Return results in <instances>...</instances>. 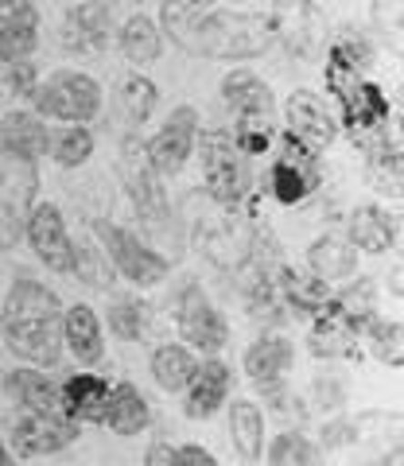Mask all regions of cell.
I'll return each mask as SVG.
<instances>
[{
  "mask_svg": "<svg viewBox=\"0 0 404 466\" xmlns=\"http://www.w3.org/2000/svg\"><path fill=\"white\" fill-rule=\"evenodd\" d=\"M160 35L176 47L191 51L210 63H237V58H261L277 43V24L265 12H234L207 8L195 12L183 0H160Z\"/></svg>",
  "mask_w": 404,
  "mask_h": 466,
  "instance_id": "cell-1",
  "label": "cell"
},
{
  "mask_svg": "<svg viewBox=\"0 0 404 466\" xmlns=\"http://www.w3.org/2000/svg\"><path fill=\"white\" fill-rule=\"evenodd\" d=\"M0 339L24 366L51 370L63 361V299L47 284L20 276L0 308Z\"/></svg>",
  "mask_w": 404,
  "mask_h": 466,
  "instance_id": "cell-2",
  "label": "cell"
},
{
  "mask_svg": "<svg viewBox=\"0 0 404 466\" xmlns=\"http://www.w3.org/2000/svg\"><path fill=\"white\" fill-rule=\"evenodd\" d=\"M195 152L202 159V187H207L210 202H218L222 210H234L245 195L253 191V167L234 137L226 128H198Z\"/></svg>",
  "mask_w": 404,
  "mask_h": 466,
  "instance_id": "cell-3",
  "label": "cell"
},
{
  "mask_svg": "<svg viewBox=\"0 0 404 466\" xmlns=\"http://www.w3.org/2000/svg\"><path fill=\"white\" fill-rule=\"evenodd\" d=\"M94 241L101 245V253L109 257L113 272L128 280L133 288L148 291V288H160L167 276H171V260L164 253H156L148 241H140L133 229H125L109 218H94Z\"/></svg>",
  "mask_w": 404,
  "mask_h": 466,
  "instance_id": "cell-4",
  "label": "cell"
},
{
  "mask_svg": "<svg viewBox=\"0 0 404 466\" xmlns=\"http://www.w3.org/2000/svg\"><path fill=\"white\" fill-rule=\"evenodd\" d=\"M101 86L86 70H55V75L39 78L32 94V113L55 125H90L101 113Z\"/></svg>",
  "mask_w": 404,
  "mask_h": 466,
  "instance_id": "cell-5",
  "label": "cell"
},
{
  "mask_svg": "<svg viewBox=\"0 0 404 466\" xmlns=\"http://www.w3.org/2000/svg\"><path fill=\"white\" fill-rule=\"evenodd\" d=\"M39 202V164L27 156L0 148V245H16L24 222Z\"/></svg>",
  "mask_w": 404,
  "mask_h": 466,
  "instance_id": "cell-6",
  "label": "cell"
},
{
  "mask_svg": "<svg viewBox=\"0 0 404 466\" xmlns=\"http://www.w3.org/2000/svg\"><path fill=\"white\" fill-rule=\"evenodd\" d=\"M121 183H125V195L133 202V210L144 218V222H164L171 214L164 175L152 167L148 144H144L136 133H128L121 144Z\"/></svg>",
  "mask_w": 404,
  "mask_h": 466,
  "instance_id": "cell-7",
  "label": "cell"
},
{
  "mask_svg": "<svg viewBox=\"0 0 404 466\" xmlns=\"http://www.w3.org/2000/svg\"><path fill=\"white\" fill-rule=\"evenodd\" d=\"M176 327L183 334V346H191L202 358L222 354L226 342H229L226 315L214 308L210 296L202 291V284H195V280H187L176 296Z\"/></svg>",
  "mask_w": 404,
  "mask_h": 466,
  "instance_id": "cell-8",
  "label": "cell"
},
{
  "mask_svg": "<svg viewBox=\"0 0 404 466\" xmlns=\"http://www.w3.org/2000/svg\"><path fill=\"white\" fill-rule=\"evenodd\" d=\"M319 183H323L319 152L284 133V148H280L277 164H272V171H268V195L277 198L280 207H299L308 195L319 191Z\"/></svg>",
  "mask_w": 404,
  "mask_h": 466,
  "instance_id": "cell-9",
  "label": "cell"
},
{
  "mask_svg": "<svg viewBox=\"0 0 404 466\" xmlns=\"http://www.w3.org/2000/svg\"><path fill=\"white\" fill-rule=\"evenodd\" d=\"M277 39L299 58H319L327 47V16L315 0H277L272 5Z\"/></svg>",
  "mask_w": 404,
  "mask_h": 466,
  "instance_id": "cell-10",
  "label": "cell"
},
{
  "mask_svg": "<svg viewBox=\"0 0 404 466\" xmlns=\"http://www.w3.org/2000/svg\"><path fill=\"white\" fill-rule=\"evenodd\" d=\"M198 128H202V116L195 106H176L167 116H164V125L156 128V137L152 140H144L148 144V159H152V167L164 175H179L187 167V159L195 156V140H198Z\"/></svg>",
  "mask_w": 404,
  "mask_h": 466,
  "instance_id": "cell-11",
  "label": "cell"
},
{
  "mask_svg": "<svg viewBox=\"0 0 404 466\" xmlns=\"http://www.w3.org/2000/svg\"><path fill=\"white\" fill-rule=\"evenodd\" d=\"M78 440H82V424H75L63 412H24L20 420H12V447L24 459L59 455V451H66Z\"/></svg>",
  "mask_w": 404,
  "mask_h": 466,
  "instance_id": "cell-12",
  "label": "cell"
},
{
  "mask_svg": "<svg viewBox=\"0 0 404 466\" xmlns=\"http://www.w3.org/2000/svg\"><path fill=\"white\" fill-rule=\"evenodd\" d=\"M284 128L288 137L303 140L308 148L323 152L338 140V116L330 113L327 97H319L315 90H292L284 101Z\"/></svg>",
  "mask_w": 404,
  "mask_h": 466,
  "instance_id": "cell-13",
  "label": "cell"
},
{
  "mask_svg": "<svg viewBox=\"0 0 404 466\" xmlns=\"http://www.w3.org/2000/svg\"><path fill=\"white\" fill-rule=\"evenodd\" d=\"M24 241L32 245L39 265H47V272H70V229L55 202H35L32 207L24 222Z\"/></svg>",
  "mask_w": 404,
  "mask_h": 466,
  "instance_id": "cell-14",
  "label": "cell"
},
{
  "mask_svg": "<svg viewBox=\"0 0 404 466\" xmlns=\"http://www.w3.org/2000/svg\"><path fill=\"white\" fill-rule=\"evenodd\" d=\"M113 35V12L106 0H82L70 5L59 20V43L70 55H101Z\"/></svg>",
  "mask_w": 404,
  "mask_h": 466,
  "instance_id": "cell-15",
  "label": "cell"
},
{
  "mask_svg": "<svg viewBox=\"0 0 404 466\" xmlns=\"http://www.w3.org/2000/svg\"><path fill=\"white\" fill-rule=\"evenodd\" d=\"M198 253L202 257H210L218 268H245L249 265V257H253V233L245 229L237 218H229V214H218V218H202L198 222Z\"/></svg>",
  "mask_w": 404,
  "mask_h": 466,
  "instance_id": "cell-16",
  "label": "cell"
},
{
  "mask_svg": "<svg viewBox=\"0 0 404 466\" xmlns=\"http://www.w3.org/2000/svg\"><path fill=\"white\" fill-rule=\"evenodd\" d=\"M229 389H234V370H229L218 354L198 358L191 385L179 392L187 420H210L214 412H222L226 400H229Z\"/></svg>",
  "mask_w": 404,
  "mask_h": 466,
  "instance_id": "cell-17",
  "label": "cell"
},
{
  "mask_svg": "<svg viewBox=\"0 0 404 466\" xmlns=\"http://www.w3.org/2000/svg\"><path fill=\"white\" fill-rule=\"evenodd\" d=\"M346 241H350L358 253H369V257L397 249L400 245V214L385 210L381 202H362V207H354L350 218H346Z\"/></svg>",
  "mask_w": 404,
  "mask_h": 466,
  "instance_id": "cell-18",
  "label": "cell"
},
{
  "mask_svg": "<svg viewBox=\"0 0 404 466\" xmlns=\"http://www.w3.org/2000/svg\"><path fill=\"white\" fill-rule=\"evenodd\" d=\"M63 354H70L82 370L106 366V327L90 303L63 308Z\"/></svg>",
  "mask_w": 404,
  "mask_h": 466,
  "instance_id": "cell-19",
  "label": "cell"
},
{
  "mask_svg": "<svg viewBox=\"0 0 404 466\" xmlns=\"http://www.w3.org/2000/svg\"><path fill=\"white\" fill-rule=\"evenodd\" d=\"M39 47L35 0H0V66L24 63Z\"/></svg>",
  "mask_w": 404,
  "mask_h": 466,
  "instance_id": "cell-20",
  "label": "cell"
},
{
  "mask_svg": "<svg viewBox=\"0 0 404 466\" xmlns=\"http://www.w3.org/2000/svg\"><path fill=\"white\" fill-rule=\"evenodd\" d=\"M358 339H362V327H358L354 319L338 308L335 296H330V303H327L319 315H311L308 350H311L315 358H350Z\"/></svg>",
  "mask_w": 404,
  "mask_h": 466,
  "instance_id": "cell-21",
  "label": "cell"
},
{
  "mask_svg": "<svg viewBox=\"0 0 404 466\" xmlns=\"http://www.w3.org/2000/svg\"><path fill=\"white\" fill-rule=\"evenodd\" d=\"M109 377H101L97 370H78L59 385V408L63 416H70L75 424H101L109 400Z\"/></svg>",
  "mask_w": 404,
  "mask_h": 466,
  "instance_id": "cell-22",
  "label": "cell"
},
{
  "mask_svg": "<svg viewBox=\"0 0 404 466\" xmlns=\"http://www.w3.org/2000/svg\"><path fill=\"white\" fill-rule=\"evenodd\" d=\"M292 366H296V346H292V339H284V334H277V330L253 339L249 350H245V373H249L261 389L288 381Z\"/></svg>",
  "mask_w": 404,
  "mask_h": 466,
  "instance_id": "cell-23",
  "label": "cell"
},
{
  "mask_svg": "<svg viewBox=\"0 0 404 466\" xmlns=\"http://www.w3.org/2000/svg\"><path fill=\"white\" fill-rule=\"evenodd\" d=\"M218 94L234 116H277V94H272V86L245 66L229 70L218 86Z\"/></svg>",
  "mask_w": 404,
  "mask_h": 466,
  "instance_id": "cell-24",
  "label": "cell"
},
{
  "mask_svg": "<svg viewBox=\"0 0 404 466\" xmlns=\"http://www.w3.org/2000/svg\"><path fill=\"white\" fill-rule=\"evenodd\" d=\"M226 412H229V443H234V455L245 466H257L265 459V408L249 400V397H237V400H226Z\"/></svg>",
  "mask_w": 404,
  "mask_h": 466,
  "instance_id": "cell-25",
  "label": "cell"
},
{
  "mask_svg": "<svg viewBox=\"0 0 404 466\" xmlns=\"http://www.w3.org/2000/svg\"><path fill=\"white\" fill-rule=\"evenodd\" d=\"M101 424H106L113 435H121V440H136V435H144L152 428V408L140 397V389L133 381H117L109 389Z\"/></svg>",
  "mask_w": 404,
  "mask_h": 466,
  "instance_id": "cell-26",
  "label": "cell"
},
{
  "mask_svg": "<svg viewBox=\"0 0 404 466\" xmlns=\"http://www.w3.org/2000/svg\"><path fill=\"white\" fill-rule=\"evenodd\" d=\"M47 144H51V125L43 121L39 113L32 109H8L0 116V148L27 156V159H39L47 156Z\"/></svg>",
  "mask_w": 404,
  "mask_h": 466,
  "instance_id": "cell-27",
  "label": "cell"
},
{
  "mask_svg": "<svg viewBox=\"0 0 404 466\" xmlns=\"http://www.w3.org/2000/svg\"><path fill=\"white\" fill-rule=\"evenodd\" d=\"M308 272L319 276L323 284H335V280H350L358 272V249L346 238H335V233H323V238H315L308 245Z\"/></svg>",
  "mask_w": 404,
  "mask_h": 466,
  "instance_id": "cell-28",
  "label": "cell"
},
{
  "mask_svg": "<svg viewBox=\"0 0 404 466\" xmlns=\"http://www.w3.org/2000/svg\"><path fill=\"white\" fill-rule=\"evenodd\" d=\"M5 389L24 412H63L59 408V385L47 377V370L16 366L5 373Z\"/></svg>",
  "mask_w": 404,
  "mask_h": 466,
  "instance_id": "cell-29",
  "label": "cell"
},
{
  "mask_svg": "<svg viewBox=\"0 0 404 466\" xmlns=\"http://www.w3.org/2000/svg\"><path fill=\"white\" fill-rule=\"evenodd\" d=\"M277 291H280L284 308L299 319L319 315L330 303V284H323L311 272H296V268H277Z\"/></svg>",
  "mask_w": 404,
  "mask_h": 466,
  "instance_id": "cell-30",
  "label": "cell"
},
{
  "mask_svg": "<svg viewBox=\"0 0 404 466\" xmlns=\"http://www.w3.org/2000/svg\"><path fill=\"white\" fill-rule=\"evenodd\" d=\"M148 370H152V381L160 385L164 392H179L191 385V377L198 370V354L191 346H183V342H160L152 350V358H148Z\"/></svg>",
  "mask_w": 404,
  "mask_h": 466,
  "instance_id": "cell-31",
  "label": "cell"
},
{
  "mask_svg": "<svg viewBox=\"0 0 404 466\" xmlns=\"http://www.w3.org/2000/svg\"><path fill=\"white\" fill-rule=\"evenodd\" d=\"M366 148V167H369V179L381 187L385 195L400 198V140L385 133L381 128H373V133H366L362 140Z\"/></svg>",
  "mask_w": 404,
  "mask_h": 466,
  "instance_id": "cell-32",
  "label": "cell"
},
{
  "mask_svg": "<svg viewBox=\"0 0 404 466\" xmlns=\"http://www.w3.org/2000/svg\"><path fill=\"white\" fill-rule=\"evenodd\" d=\"M117 43H121V55H125L133 66H148V63H156V58L164 55V35H160V27H156L152 16H144V12H136V16H128V20L121 24Z\"/></svg>",
  "mask_w": 404,
  "mask_h": 466,
  "instance_id": "cell-33",
  "label": "cell"
},
{
  "mask_svg": "<svg viewBox=\"0 0 404 466\" xmlns=\"http://www.w3.org/2000/svg\"><path fill=\"white\" fill-rule=\"evenodd\" d=\"M101 327H109V334L117 342H140V339H148V330H152V311L140 296H121L106 308Z\"/></svg>",
  "mask_w": 404,
  "mask_h": 466,
  "instance_id": "cell-34",
  "label": "cell"
},
{
  "mask_svg": "<svg viewBox=\"0 0 404 466\" xmlns=\"http://www.w3.org/2000/svg\"><path fill=\"white\" fill-rule=\"evenodd\" d=\"M70 276H78L82 284H90L97 291H109L113 280H117L109 257L101 253V245L94 238H70Z\"/></svg>",
  "mask_w": 404,
  "mask_h": 466,
  "instance_id": "cell-35",
  "label": "cell"
},
{
  "mask_svg": "<svg viewBox=\"0 0 404 466\" xmlns=\"http://www.w3.org/2000/svg\"><path fill=\"white\" fill-rule=\"evenodd\" d=\"M94 148H97V140H94V133H90V125H59V128H51L47 156H51L59 167H66V171L90 164Z\"/></svg>",
  "mask_w": 404,
  "mask_h": 466,
  "instance_id": "cell-36",
  "label": "cell"
},
{
  "mask_svg": "<svg viewBox=\"0 0 404 466\" xmlns=\"http://www.w3.org/2000/svg\"><path fill=\"white\" fill-rule=\"evenodd\" d=\"M268 455V466H323V447L311 440V435H303L299 428H288L280 431L277 440L265 447Z\"/></svg>",
  "mask_w": 404,
  "mask_h": 466,
  "instance_id": "cell-37",
  "label": "cell"
},
{
  "mask_svg": "<svg viewBox=\"0 0 404 466\" xmlns=\"http://www.w3.org/2000/svg\"><path fill=\"white\" fill-rule=\"evenodd\" d=\"M362 339L369 346V354L381 361L389 370H404V330H400V319H381L373 315L369 323L362 327Z\"/></svg>",
  "mask_w": 404,
  "mask_h": 466,
  "instance_id": "cell-38",
  "label": "cell"
},
{
  "mask_svg": "<svg viewBox=\"0 0 404 466\" xmlns=\"http://www.w3.org/2000/svg\"><path fill=\"white\" fill-rule=\"evenodd\" d=\"M121 106L128 113V121L144 125L156 113V106H160V86H156L148 75H140V70H136V75H128L121 82Z\"/></svg>",
  "mask_w": 404,
  "mask_h": 466,
  "instance_id": "cell-39",
  "label": "cell"
},
{
  "mask_svg": "<svg viewBox=\"0 0 404 466\" xmlns=\"http://www.w3.org/2000/svg\"><path fill=\"white\" fill-rule=\"evenodd\" d=\"M234 144L245 156H265L277 140V116H234Z\"/></svg>",
  "mask_w": 404,
  "mask_h": 466,
  "instance_id": "cell-40",
  "label": "cell"
},
{
  "mask_svg": "<svg viewBox=\"0 0 404 466\" xmlns=\"http://www.w3.org/2000/svg\"><path fill=\"white\" fill-rule=\"evenodd\" d=\"M335 303H338V308H342L346 315L354 319L358 327H366L369 319L378 315V303H381V296H378V284H373L369 276H358L354 284H346V288L338 291Z\"/></svg>",
  "mask_w": 404,
  "mask_h": 466,
  "instance_id": "cell-41",
  "label": "cell"
},
{
  "mask_svg": "<svg viewBox=\"0 0 404 466\" xmlns=\"http://www.w3.org/2000/svg\"><path fill=\"white\" fill-rule=\"evenodd\" d=\"M393 420L397 416H389V412H358V416H350L354 443L369 447V451H389V431H397Z\"/></svg>",
  "mask_w": 404,
  "mask_h": 466,
  "instance_id": "cell-42",
  "label": "cell"
},
{
  "mask_svg": "<svg viewBox=\"0 0 404 466\" xmlns=\"http://www.w3.org/2000/svg\"><path fill=\"white\" fill-rule=\"evenodd\" d=\"M311 404L319 408L323 416H335L338 408L346 404V381H342V377H335V373H327V377L319 373L311 381Z\"/></svg>",
  "mask_w": 404,
  "mask_h": 466,
  "instance_id": "cell-43",
  "label": "cell"
},
{
  "mask_svg": "<svg viewBox=\"0 0 404 466\" xmlns=\"http://www.w3.org/2000/svg\"><path fill=\"white\" fill-rule=\"evenodd\" d=\"M0 78H5V90L12 97H27V101H32V94H35V86H39L43 75L32 66V58H24V63H8Z\"/></svg>",
  "mask_w": 404,
  "mask_h": 466,
  "instance_id": "cell-44",
  "label": "cell"
},
{
  "mask_svg": "<svg viewBox=\"0 0 404 466\" xmlns=\"http://www.w3.org/2000/svg\"><path fill=\"white\" fill-rule=\"evenodd\" d=\"M319 447H323V455L327 451H342V447H354V424H350V416H327L323 420V428H319Z\"/></svg>",
  "mask_w": 404,
  "mask_h": 466,
  "instance_id": "cell-45",
  "label": "cell"
},
{
  "mask_svg": "<svg viewBox=\"0 0 404 466\" xmlns=\"http://www.w3.org/2000/svg\"><path fill=\"white\" fill-rule=\"evenodd\" d=\"M373 24L381 27V35L400 43V0H373Z\"/></svg>",
  "mask_w": 404,
  "mask_h": 466,
  "instance_id": "cell-46",
  "label": "cell"
},
{
  "mask_svg": "<svg viewBox=\"0 0 404 466\" xmlns=\"http://www.w3.org/2000/svg\"><path fill=\"white\" fill-rule=\"evenodd\" d=\"M171 466H218V459L202 443H179L171 447Z\"/></svg>",
  "mask_w": 404,
  "mask_h": 466,
  "instance_id": "cell-47",
  "label": "cell"
},
{
  "mask_svg": "<svg viewBox=\"0 0 404 466\" xmlns=\"http://www.w3.org/2000/svg\"><path fill=\"white\" fill-rule=\"evenodd\" d=\"M144 466H171V447L164 440H156L148 451H144Z\"/></svg>",
  "mask_w": 404,
  "mask_h": 466,
  "instance_id": "cell-48",
  "label": "cell"
},
{
  "mask_svg": "<svg viewBox=\"0 0 404 466\" xmlns=\"http://www.w3.org/2000/svg\"><path fill=\"white\" fill-rule=\"evenodd\" d=\"M0 466H20V462H16V455L8 451V443H5V440H0Z\"/></svg>",
  "mask_w": 404,
  "mask_h": 466,
  "instance_id": "cell-49",
  "label": "cell"
},
{
  "mask_svg": "<svg viewBox=\"0 0 404 466\" xmlns=\"http://www.w3.org/2000/svg\"><path fill=\"white\" fill-rule=\"evenodd\" d=\"M183 5H187V8H195V12H207V8L218 5V0H183Z\"/></svg>",
  "mask_w": 404,
  "mask_h": 466,
  "instance_id": "cell-50",
  "label": "cell"
},
{
  "mask_svg": "<svg viewBox=\"0 0 404 466\" xmlns=\"http://www.w3.org/2000/svg\"><path fill=\"white\" fill-rule=\"evenodd\" d=\"M229 5H245V0H229Z\"/></svg>",
  "mask_w": 404,
  "mask_h": 466,
  "instance_id": "cell-51",
  "label": "cell"
},
{
  "mask_svg": "<svg viewBox=\"0 0 404 466\" xmlns=\"http://www.w3.org/2000/svg\"><path fill=\"white\" fill-rule=\"evenodd\" d=\"M272 5H277V0H272Z\"/></svg>",
  "mask_w": 404,
  "mask_h": 466,
  "instance_id": "cell-52",
  "label": "cell"
}]
</instances>
